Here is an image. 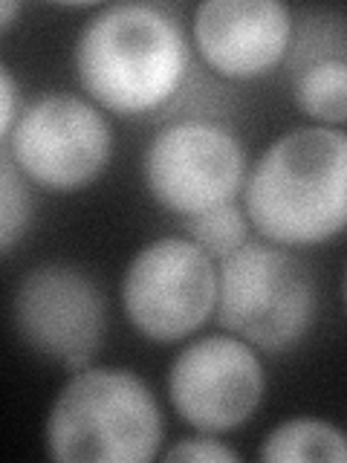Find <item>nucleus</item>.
<instances>
[{
	"label": "nucleus",
	"mask_w": 347,
	"mask_h": 463,
	"mask_svg": "<svg viewBox=\"0 0 347 463\" xmlns=\"http://www.w3.org/2000/svg\"><path fill=\"white\" fill-rule=\"evenodd\" d=\"M243 209L260 238L318 246L347 232V130L293 128L258 156Z\"/></svg>",
	"instance_id": "1"
},
{
	"label": "nucleus",
	"mask_w": 347,
	"mask_h": 463,
	"mask_svg": "<svg viewBox=\"0 0 347 463\" xmlns=\"http://www.w3.org/2000/svg\"><path fill=\"white\" fill-rule=\"evenodd\" d=\"M188 58L180 24L151 4L101 6L81 26L72 50L84 93L119 116L165 108L185 79Z\"/></svg>",
	"instance_id": "2"
},
{
	"label": "nucleus",
	"mask_w": 347,
	"mask_h": 463,
	"mask_svg": "<svg viewBox=\"0 0 347 463\" xmlns=\"http://www.w3.org/2000/svg\"><path fill=\"white\" fill-rule=\"evenodd\" d=\"M163 438L154 391L125 368L76 371L47 414V449L61 463H148Z\"/></svg>",
	"instance_id": "3"
},
{
	"label": "nucleus",
	"mask_w": 347,
	"mask_h": 463,
	"mask_svg": "<svg viewBox=\"0 0 347 463\" xmlns=\"http://www.w3.org/2000/svg\"><path fill=\"white\" fill-rule=\"evenodd\" d=\"M313 269L289 246L249 241L217 264V322L258 351L295 347L315 325Z\"/></svg>",
	"instance_id": "4"
},
{
	"label": "nucleus",
	"mask_w": 347,
	"mask_h": 463,
	"mask_svg": "<svg viewBox=\"0 0 347 463\" xmlns=\"http://www.w3.org/2000/svg\"><path fill=\"white\" fill-rule=\"evenodd\" d=\"M122 310L151 342H183L217 310V260L192 238H159L130 258Z\"/></svg>",
	"instance_id": "5"
},
{
	"label": "nucleus",
	"mask_w": 347,
	"mask_h": 463,
	"mask_svg": "<svg viewBox=\"0 0 347 463\" xmlns=\"http://www.w3.org/2000/svg\"><path fill=\"white\" fill-rule=\"evenodd\" d=\"M0 145L29 183L70 194L93 185L108 168L113 130L93 101L52 93L21 110L18 125Z\"/></svg>",
	"instance_id": "6"
},
{
	"label": "nucleus",
	"mask_w": 347,
	"mask_h": 463,
	"mask_svg": "<svg viewBox=\"0 0 347 463\" xmlns=\"http://www.w3.org/2000/svg\"><path fill=\"white\" fill-rule=\"evenodd\" d=\"M246 151L229 128L185 119L163 128L142 156V180L163 209L194 217L243 194Z\"/></svg>",
	"instance_id": "7"
},
{
	"label": "nucleus",
	"mask_w": 347,
	"mask_h": 463,
	"mask_svg": "<svg viewBox=\"0 0 347 463\" xmlns=\"http://www.w3.org/2000/svg\"><path fill=\"white\" fill-rule=\"evenodd\" d=\"M12 325L33 354L67 371L90 368L108 330L98 284L70 264L33 267L14 287Z\"/></svg>",
	"instance_id": "8"
},
{
	"label": "nucleus",
	"mask_w": 347,
	"mask_h": 463,
	"mask_svg": "<svg viewBox=\"0 0 347 463\" xmlns=\"http://www.w3.org/2000/svg\"><path fill=\"white\" fill-rule=\"evenodd\" d=\"M264 391L267 376L255 347L226 333L185 345L168 371L174 411L206 434L240 429L258 411Z\"/></svg>",
	"instance_id": "9"
},
{
	"label": "nucleus",
	"mask_w": 347,
	"mask_h": 463,
	"mask_svg": "<svg viewBox=\"0 0 347 463\" xmlns=\"http://www.w3.org/2000/svg\"><path fill=\"white\" fill-rule=\"evenodd\" d=\"M293 9L281 0H206L194 9L192 38L217 76L260 79L293 50Z\"/></svg>",
	"instance_id": "10"
},
{
	"label": "nucleus",
	"mask_w": 347,
	"mask_h": 463,
	"mask_svg": "<svg viewBox=\"0 0 347 463\" xmlns=\"http://www.w3.org/2000/svg\"><path fill=\"white\" fill-rule=\"evenodd\" d=\"M293 99L315 125H347V58L315 55L293 72Z\"/></svg>",
	"instance_id": "11"
},
{
	"label": "nucleus",
	"mask_w": 347,
	"mask_h": 463,
	"mask_svg": "<svg viewBox=\"0 0 347 463\" xmlns=\"http://www.w3.org/2000/svg\"><path fill=\"white\" fill-rule=\"evenodd\" d=\"M260 460L298 463V460H347V434L327 420L293 417L275 426L260 443Z\"/></svg>",
	"instance_id": "12"
},
{
	"label": "nucleus",
	"mask_w": 347,
	"mask_h": 463,
	"mask_svg": "<svg viewBox=\"0 0 347 463\" xmlns=\"http://www.w3.org/2000/svg\"><path fill=\"white\" fill-rule=\"evenodd\" d=\"M249 214L238 203H226L211 212L194 214L185 221L188 238H192L202 252H209L217 264L231 252H238L243 243H249Z\"/></svg>",
	"instance_id": "13"
},
{
	"label": "nucleus",
	"mask_w": 347,
	"mask_h": 463,
	"mask_svg": "<svg viewBox=\"0 0 347 463\" xmlns=\"http://www.w3.org/2000/svg\"><path fill=\"white\" fill-rule=\"evenodd\" d=\"M29 221H33V200L26 177L12 163V156L0 151V250L6 255L26 235Z\"/></svg>",
	"instance_id": "14"
},
{
	"label": "nucleus",
	"mask_w": 347,
	"mask_h": 463,
	"mask_svg": "<svg viewBox=\"0 0 347 463\" xmlns=\"http://www.w3.org/2000/svg\"><path fill=\"white\" fill-rule=\"evenodd\" d=\"M163 460L168 463H185V460H202V463H235L240 460V455L231 446H226L223 440H217L214 434L200 431L194 438H183L171 449L163 452Z\"/></svg>",
	"instance_id": "15"
},
{
	"label": "nucleus",
	"mask_w": 347,
	"mask_h": 463,
	"mask_svg": "<svg viewBox=\"0 0 347 463\" xmlns=\"http://www.w3.org/2000/svg\"><path fill=\"white\" fill-rule=\"evenodd\" d=\"M0 99H4V110H0V137H9L14 125H18V84H14L9 67H0ZM0 139V142H4Z\"/></svg>",
	"instance_id": "16"
},
{
	"label": "nucleus",
	"mask_w": 347,
	"mask_h": 463,
	"mask_svg": "<svg viewBox=\"0 0 347 463\" xmlns=\"http://www.w3.org/2000/svg\"><path fill=\"white\" fill-rule=\"evenodd\" d=\"M18 4H12V0H6L4 6H0V29H9L12 26V18L18 14Z\"/></svg>",
	"instance_id": "17"
},
{
	"label": "nucleus",
	"mask_w": 347,
	"mask_h": 463,
	"mask_svg": "<svg viewBox=\"0 0 347 463\" xmlns=\"http://www.w3.org/2000/svg\"><path fill=\"white\" fill-rule=\"evenodd\" d=\"M342 298H344V307H347V269H344V281H342Z\"/></svg>",
	"instance_id": "18"
}]
</instances>
